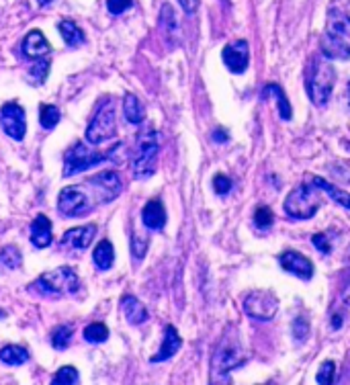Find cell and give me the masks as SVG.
<instances>
[{"label":"cell","instance_id":"cell-1","mask_svg":"<svg viewBox=\"0 0 350 385\" xmlns=\"http://www.w3.org/2000/svg\"><path fill=\"white\" fill-rule=\"evenodd\" d=\"M319 50L330 60H350V17L344 10L332 8L328 13Z\"/></svg>","mask_w":350,"mask_h":385},{"label":"cell","instance_id":"cell-2","mask_svg":"<svg viewBox=\"0 0 350 385\" xmlns=\"http://www.w3.org/2000/svg\"><path fill=\"white\" fill-rule=\"evenodd\" d=\"M334 84H336V70L330 64V58H326L324 54L312 56L305 68V89L310 100L316 107H326L332 96Z\"/></svg>","mask_w":350,"mask_h":385},{"label":"cell","instance_id":"cell-3","mask_svg":"<svg viewBox=\"0 0 350 385\" xmlns=\"http://www.w3.org/2000/svg\"><path fill=\"white\" fill-rule=\"evenodd\" d=\"M244 363H246V354H244L240 336H238V328L227 326L211 358L213 382L218 379V375H227L229 371H234L236 367H242Z\"/></svg>","mask_w":350,"mask_h":385},{"label":"cell","instance_id":"cell-4","mask_svg":"<svg viewBox=\"0 0 350 385\" xmlns=\"http://www.w3.org/2000/svg\"><path fill=\"white\" fill-rule=\"evenodd\" d=\"M158 152V131L146 126L137 133V144H135V152L131 158V170L135 179H150L156 172Z\"/></svg>","mask_w":350,"mask_h":385},{"label":"cell","instance_id":"cell-5","mask_svg":"<svg viewBox=\"0 0 350 385\" xmlns=\"http://www.w3.org/2000/svg\"><path fill=\"white\" fill-rule=\"evenodd\" d=\"M29 291L41 293L45 297H64V295H76L80 291V281L74 269L60 266L52 273L41 275L37 281L29 285Z\"/></svg>","mask_w":350,"mask_h":385},{"label":"cell","instance_id":"cell-6","mask_svg":"<svg viewBox=\"0 0 350 385\" xmlns=\"http://www.w3.org/2000/svg\"><path fill=\"white\" fill-rule=\"evenodd\" d=\"M121 148H123V144H117L115 148H111L107 152H93V150H89V146L84 142H76L64 154V176H74V174L84 172L100 162L113 160Z\"/></svg>","mask_w":350,"mask_h":385},{"label":"cell","instance_id":"cell-7","mask_svg":"<svg viewBox=\"0 0 350 385\" xmlns=\"http://www.w3.org/2000/svg\"><path fill=\"white\" fill-rule=\"evenodd\" d=\"M117 133V113H115V100L111 96L102 98L95 117L91 119L86 128V142L91 144H102L113 139Z\"/></svg>","mask_w":350,"mask_h":385},{"label":"cell","instance_id":"cell-8","mask_svg":"<svg viewBox=\"0 0 350 385\" xmlns=\"http://www.w3.org/2000/svg\"><path fill=\"white\" fill-rule=\"evenodd\" d=\"M321 207L319 189L316 191L312 185H299L287 195L285 213L293 220H312Z\"/></svg>","mask_w":350,"mask_h":385},{"label":"cell","instance_id":"cell-9","mask_svg":"<svg viewBox=\"0 0 350 385\" xmlns=\"http://www.w3.org/2000/svg\"><path fill=\"white\" fill-rule=\"evenodd\" d=\"M82 187L89 192L93 207H98L102 203H111L113 199H117L121 195L123 183L115 170H102L98 174H93L91 179H86Z\"/></svg>","mask_w":350,"mask_h":385},{"label":"cell","instance_id":"cell-10","mask_svg":"<svg viewBox=\"0 0 350 385\" xmlns=\"http://www.w3.org/2000/svg\"><path fill=\"white\" fill-rule=\"evenodd\" d=\"M277 310H279V299L273 291H250L244 297V312L252 320H273L277 316Z\"/></svg>","mask_w":350,"mask_h":385},{"label":"cell","instance_id":"cell-11","mask_svg":"<svg viewBox=\"0 0 350 385\" xmlns=\"http://www.w3.org/2000/svg\"><path fill=\"white\" fill-rule=\"evenodd\" d=\"M58 209L66 218H82L86 213H91L95 207L91 203L89 192L84 191L82 185H74V187H66L58 197Z\"/></svg>","mask_w":350,"mask_h":385},{"label":"cell","instance_id":"cell-12","mask_svg":"<svg viewBox=\"0 0 350 385\" xmlns=\"http://www.w3.org/2000/svg\"><path fill=\"white\" fill-rule=\"evenodd\" d=\"M0 126L8 137L21 142L27 133V117L19 103H6L0 109Z\"/></svg>","mask_w":350,"mask_h":385},{"label":"cell","instance_id":"cell-13","mask_svg":"<svg viewBox=\"0 0 350 385\" xmlns=\"http://www.w3.org/2000/svg\"><path fill=\"white\" fill-rule=\"evenodd\" d=\"M223 64L227 66L234 74H244L250 64V45L246 39L231 41L223 47L222 52Z\"/></svg>","mask_w":350,"mask_h":385},{"label":"cell","instance_id":"cell-14","mask_svg":"<svg viewBox=\"0 0 350 385\" xmlns=\"http://www.w3.org/2000/svg\"><path fill=\"white\" fill-rule=\"evenodd\" d=\"M279 262H281V266L285 269L287 273H291V275H295L299 279L310 281L314 277V264H312V260L307 257H303V255H299V252H295V250L283 252L279 257Z\"/></svg>","mask_w":350,"mask_h":385},{"label":"cell","instance_id":"cell-15","mask_svg":"<svg viewBox=\"0 0 350 385\" xmlns=\"http://www.w3.org/2000/svg\"><path fill=\"white\" fill-rule=\"evenodd\" d=\"M96 236V224L80 225L72 227L62 236V246L64 248H74V250H84L93 244Z\"/></svg>","mask_w":350,"mask_h":385},{"label":"cell","instance_id":"cell-16","mask_svg":"<svg viewBox=\"0 0 350 385\" xmlns=\"http://www.w3.org/2000/svg\"><path fill=\"white\" fill-rule=\"evenodd\" d=\"M21 50L27 58L31 60H41V58H47L50 52H52V45L50 41L45 39V35L39 31V29H33L25 35L23 43H21Z\"/></svg>","mask_w":350,"mask_h":385},{"label":"cell","instance_id":"cell-17","mask_svg":"<svg viewBox=\"0 0 350 385\" xmlns=\"http://www.w3.org/2000/svg\"><path fill=\"white\" fill-rule=\"evenodd\" d=\"M183 347V338L181 334L176 332L174 326H166L164 330V340H162V347L156 356H152V363H162V361H168L170 356L178 353V349Z\"/></svg>","mask_w":350,"mask_h":385},{"label":"cell","instance_id":"cell-18","mask_svg":"<svg viewBox=\"0 0 350 385\" xmlns=\"http://www.w3.org/2000/svg\"><path fill=\"white\" fill-rule=\"evenodd\" d=\"M142 222L148 229H154V232H158L166 225V209H164L160 199H152L146 203V207L142 211Z\"/></svg>","mask_w":350,"mask_h":385},{"label":"cell","instance_id":"cell-19","mask_svg":"<svg viewBox=\"0 0 350 385\" xmlns=\"http://www.w3.org/2000/svg\"><path fill=\"white\" fill-rule=\"evenodd\" d=\"M54 240V234H52V222L47 216L39 213L31 224V242L37 248H47Z\"/></svg>","mask_w":350,"mask_h":385},{"label":"cell","instance_id":"cell-20","mask_svg":"<svg viewBox=\"0 0 350 385\" xmlns=\"http://www.w3.org/2000/svg\"><path fill=\"white\" fill-rule=\"evenodd\" d=\"M121 310H123V314H125V320H128L129 324H133V326L144 324V322L148 320V310H146V305H144L137 297H133V295H125V297L121 299Z\"/></svg>","mask_w":350,"mask_h":385},{"label":"cell","instance_id":"cell-21","mask_svg":"<svg viewBox=\"0 0 350 385\" xmlns=\"http://www.w3.org/2000/svg\"><path fill=\"white\" fill-rule=\"evenodd\" d=\"M262 98H275V100H277V109H279L281 119L289 121V119L293 117L291 105H289L285 93H283V89H281L279 84H266V86L262 89Z\"/></svg>","mask_w":350,"mask_h":385},{"label":"cell","instance_id":"cell-22","mask_svg":"<svg viewBox=\"0 0 350 385\" xmlns=\"http://www.w3.org/2000/svg\"><path fill=\"white\" fill-rule=\"evenodd\" d=\"M123 113H125V119L133 126H139L146 119V109H144L142 100L131 93L123 96Z\"/></svg>","mask_w":350,"mask_h":385},{"label":"cell","instance_id":"cell-23","mask_svg":"<svg viewBox=\"0 0 350 385\" xmlns=\"http://www.w3.org/2000/svg\"><path fill=\"white\" fill-rule=\"evenodd\" d=\"M314 185L318 187L319 191L326 192L330 199H334L340 207H344V209H349L350 211V192L342 191V189H338V187H334L332 183H328L326 179H319V176L314 179Z\"/></svg>","mask_w":350,"mask_h":385},{"label":"cell","instance_id":"cell-24","mask_svg":"<svg viewBox=\"0 0 350 385\" xmlns=\"http://www.w3.org/2000/svg\"><path fill=\"white\" fill-rule=\"evenodd\" d=\"M95 264L100 271H109L113 266V260H115V250H113V244L109 240H100L95 248Z\"/></svg>","mask_w":350,"mask_h":385},{"label":"cell","instance_id":"cell-25","mask_svg":"<svg viewBox=\"0 0 350 385\" xmlns=\"http://www.w3.org/2000/svg\"><path fill=\"white\" fill-rule=\"evenodd\" d=\"M0 361L10 365V367H17V365H25L29 361V353L27 349L23 347H17V345H8L4 349H0Z\"/></svg>","mask_w":350,"mask_h":385},{"label":"cell","instance_id":"cell-26","mask_svg":"<svg viewBox=\"0 0 350 385\" xmlns=\"http://www.w3.org/2000/svg\"><path fill=\"white\" fill-rule=\"evenodd\" d=\"M58 29H60L64 41L70 47H80L84 43V33H82V29L74 21H60Z\"/></svg>","mask_w":350,"mask_h":385},{"label":"cell","instance_id":"cell-27","mask_svg":"<svg viewBox=\"0 0 350 385\" xmlns=\"http://www.w3.org/2000/svg\"><path fill=\"white\" fill-rule=\"evenodd\" d=\"M62 119V113L56 105H41L39 107V121H41V128L54 129Z\"/></svg>","mask_w":350,"mask_h":385},{"label":"cell","instance_id":"cell-28","mask_svg":"<svg viewBox=\"0 0 350 385\" xmlns=\"http://www.w3.org/2000/svg\"><path fill=\"white\" fill-rule=\"evenodd\" d=\"M72 334H74V328L68 326V324H62V326L54 328V332H52V347L56 351H66L70 347Z\"/></svg>","mask_w":350,"mask_h":385},{"label":"cell","instance_id":"cell-29","mask_svg":"<svg viewBox=\"0 0 350 385\" xmlns=\"http://www.w3.org/2000/svg\"><path fill=\"white\" fill-rule=\"evenodd\" d=\"M84 340L86 342H105L107 338H109V328L102 324V322H93V324H89L86 328H84Z\"/></svg>","mask_w":350,"mask_h":385},{"label":"cell","instance_id":"cell-30","mask_svg":"<svg viewBox=\"0 0 350 385\" xmlns=\"http://www.w3.org/2000/svg\"><path fill=\"white\" fill-rule=\"evenodd\" d=\"M0 262H2V266H4V269H19V266H21V262H23V258H21V250H19L17 246H13V244L4 246V248H2V252H0Z\"/></svg>","mask_w":350,"mask_h":385},{"label":"cell","instance_id":"cell-31","mask_svg":"<svg viewBox=\"0 0 350 385\" xmlns=\"http://www.w3.org/2000/svg\"><path fill=\"white\" fill-rule=\"evenodd\" d=\"M47 72H50V60H45V58L35 60V66L31 68V76H29V80L35 82V84H41V82H45Z\"/></svg>","mask_w":350,"mask_h":385},{"label":"cell","instance_id":"cell-32","mask_svg":"<svg viewBox=\"0 0 350 385\" xmlns=\"http://www.w3.org/2000/svg\"><path fill=\"white\" fill-rule=\"evenodd\" d=\"M273 220H275V216H273L271 207H266V205H260V207L256 209V213H254L256 227H260V229H266V227H271V225H273Z\"/></svg>","mask_w":350,"mask_h":385},{"label":"cell","instance_id":"cell-33","mask_svg":"<svg viewBox=\"0 0 350 385\" xmlns=\"http://www.w3.org/2000/svg\"><path fill=\"white\" fill-rule=\"evenodd\" d=\"M334 373H336V365H334V361H324L318 371V384H324V385L334 384Z\"/></svg>","mask_w":350,"mask_h":385},{"label":"cell","instance_id":"cell-34","mask_svg":"<svg viewBox=\"0 0 350 385\" xmlns=\"http://www.w3.org/2000/svg\"><path fill=\"white\" fill-rule=\"evenodd\" d=\"M54 384H78V371L74 369V367H62L56 375H54V379H52Z\"/></svg>","mask_w":350,"mask_h":385},{"label":"cell","instance_id":"cell-35","mask_svg":"<svg viewBox=\"0 0 350 385\" xmlns=\"http://www.w3.org/2000/svg\"><path fill=\"white\" fill-rule=\"evenodd\" d=\"M146 250H148V238L133 234V240H131V252H133V257L137 258V260H142L144 255H146Z\"/></svg>","mask_w":350,"mask_h":385},{"label":"cell","instance_id":"cell-36","mask_svg":"<svg viewBox=\"0 0 350 385\" xmlns=\"http://www.w3.org/2000/svg\"><path fill=\"white\" fill-rule=\"evenodd\" d=\"M307 334H310V322L305 320V318H301V316L295 318V322H293V336L297 340H305Z\"/></svg>","mask_w":350,"mask_h":385},{"label":"cell","instance_id":"cell-37","mask_svg":"<svg viewBox=\"0 0 350 385\" xmlns=\"http://www.w3.org/2000/svg\"><path fill=\"white\" fill-rule=\"evenodd\" d=\"M131 4H133V0H107V8H109L111 15H121V13H125Z\"/></svg>","mask_w":350,"mask_h":385},{"label":"cell","instance_id":"cell-38","mask_svg":"<svg viewBox=\"0 0 350 385\" xmlns=\"http://www.w3.org/2000/svg\"><path fill=\"white\" fill-rule=\"evenodd\" d=\"M231 179H227L225 174H218L215 179H213V189L215 192H220V195H227V192L231 191Z\"/></svg>","mask_w":350,"mask_h":385},{"label":"cell","instance_id":"cell-39","mask_svg":"<svg viewBox=\"0 0 350 385\" xmlns=\"http://www.w3.org/2000/svg\"><path fill=\"white\" fill-rule=\"evenodd\" d=\"M312 242H314V246L318 248L319 252H324V255H330V252H332V246H330L326 234H316V236L312 238Z\"/></svg>","mask_w":350,"mask_h":385},{"label":"cell","instance_id":"cell-40","mask_svg":"<svg viewBox=\"0 0 350 385\" xmlns=\"http://www.w3.org/2000/svg\"><path fill=\"white\" fill-rule=\"evenodd\" d=\"M178 2H181L183 10L191 15V13H195V10L199 8V2H201V0H178Z\"/></svg>","mask_w":350,"mask_h":385},{"label":"cell","instance_id":"cell-41","mask_svg":"<svg viewBox=\"0 0 350 385\" xmlns=\"http://www.w3.org/2000/svg\"><path fill=\"white\" fill-rule=\"evenodd\" d=\"M213 139H215V142L222 139V144H225V142H227V133H225L223 129H215V131H213Z\"/></svg>","mask_w":350,"mask_h":385},{"label":"cell","instance_id":"cell-42","mask_svg":"<svg viewBox=\"0 0 350 385\" xmlns=\"http://www.w3.org/2000/svg\"><path fill=\"white\" fill-rule=\"evenodd\" d=\"M340 326H342V318H340V316L332 318V328H334V330H338Z\"/></svg>","mask_w":350,"mask_h":385},{"label":"cell","instance_id":"cell-43","mask_svg":"<svg viewBox=\"0 0 350 385\" xmlns=\"http://www.w3.org/2000/svg\"><path fill=\"white\" fill-rule=\"evenodd\" d=\"M342 301H344L347 305H350V287H349V291L344 293V297H342Z\"/></svg>","mask_w":350,"mask_h":385},{"label":"cell","instance_id":"cell-44","mask_svg":"<svg viewBox=\"0 0 350 385\" xmlns=\"http://www.w3.org/2000/svg\"><path fill=\"white\" fill-rule=\"evenodd\" d=\"M37 2H39V4H41V6H47V4H52V2H54V0H37Z\"/></svg>","mask_w":350,"mask_h":385},{"label":"cell","instance_id":"cell-45","mask_svg":"<svg viewBox=\"0 0 350 385\" xmlns=\"http://www.w3.org/2000/svg\"><path fill=\"white\" fill-rule=\"evenodd\" d=\"M347 260H349V262H350V248H349V250H347Z\"/></svg>","mask_w":350,"mask_h":385},{"label":"cell","instance_id":"cell-46","mask_svg":"<svg viewBox=\"0 0 350 385\" xmlns=\"http://www.w3.org/2000/svg\"><path fill=\"white\" fill-rule=\"evenodd\" d=\"M347 93H349V103H350V84H349V89H347Z\"/></svg>","mask_w":350,"mask_h":385},{"label":"cell","instance_id":"cell-47","mask_svg":"<svg viewBox=\"0 0 350 385\" xmlns=\"http://www.w3.org/2000/svg\"><path fill=\"white\" fill-rule=\"evenodd\" d=\"M0 266H2V262H0Z\"/></svg>","mask_w":350,"mask_h":385}]
</instances>
